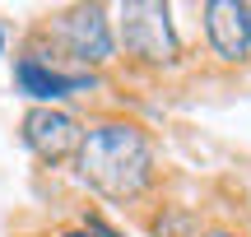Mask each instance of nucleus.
Instances as JSON below:
<instances>
[{
  "instance_id": "f257e3e1",
  "label": "nucleus",
  "mask_w": 251,
  "mask_h": 237,
  "mask_svg": "<svg viewBox=\"0 0 251 237\" xmlns=\"http://www.w3.org/2000/svg\"><path fill=\"white\" fill-rule=\"evenodd\" d=\"M79 172L93 191L107 200H130L149 186L153 172V149L140 126L130 121H107L79 140Z\"/></svg>"
},
{
  "instance_id": "f03ea898",
  "label": "nucleus",
  "mask_w": 251,
  "mask_h": 237,
  "mask_svg": "<svg viewBox=\"0 0 251 237\" xmlns=\"http://www.w3.org/2000/svg\"><path fill=\"white\" fill-rule=\"evenodd\" d=\"M121 42L144 65H172L177 61V37H172V24H168V5H153V0L121 5Z\"/></svg>"
},
{
  "instance_id": "7ed1b4c3",
  "label": "nucleus",
  "mask_w": 251,
  "mask_h": 237,
  "mask_svg": "<svg viewBox=\"0 0 251 237\" xmlns=\"http://www.w3.org/2000/svg\"><path fill=\"white\" fill-rule=\"evenodd\" d=\"M24 140L28 149H33L37 158H47V163H61L65 154H75L79 149V121L65 117V112H51V107H33L24 117Z\"/></svg>"
},
{
  "instance_id": "20e7f679",
  "label": "nucleus",
  "mask_w": 251,
  "mask_h": 237,
  "mask_svg": "<svg viewBox=\"0 0 251 237\" xmlns=\"http://www.w3.org/2000/svg\"><path fill=\"white\" fill-rule=\"evenodd\" d=\"M205 33L224 61H242L251 51V5L237 0H209L205 5Z\"/></svg>"
},
{
  "instance_id": "39448f33",
  "label": "nucleus",
  "mask_w": 251,
  "mask_h": 237,
  "mask_svg": "<svg viewBox=\"0 0 251 237\" xmlns=\"http://www.w3.org/2000/svg\"><path fill=\"white\" fill-rule=\"evenodd\" d=\"M65 42H70V51L79 56V61H89V65L107 61L112 56V28H107V19H102V9L98 5L70 9V14H65Z\"/></svg>"
},
{
  "instance_id": "423d86ee",
  "label": "nucleus",
  "mask_w": 251,
  "mask_h": 237,
  "mask_svg": "<svg viewBox=\"0 0 251 237\" xmlns=\"http://www.w3.org/2000/svg\"><path fill=\"white\" fill-rule=\"evenodd\" d=\"M19 84H24V93H33V98H61V93H75L84 89V74H56V70H42V65L33 61V56H24V61L14 65Z\"/></svg>"
},
{
  "instance_id": "0eeeda50",
  "label": "nucleus",
  "mask_w": 251,
  "mask_h": 237,
  "mask_svg": "<svg viewBox=\"0 0 251 237\" xmlns=\"http://www.w3.org/2000/svg\"><path fill=\"white\" fill-rule=\"evenodd\" d=\"M70 237H98V233H70Z\"/></svg>"
},
{
  "instance_id": "6e6552de",
  "label": "nucleus",
  "mask_w": 251,
  "mask_h": 237,
  "mask_svg": "<svg viewBox=\"0 0 251 237\" xmlns=\"http://www.w3.org/2000/svg\"><path fill=\"white\" fill-rule=\"evenodd\" d=\"M209 237H233V233H209Z\"/></svg>"
}]
</instances>
